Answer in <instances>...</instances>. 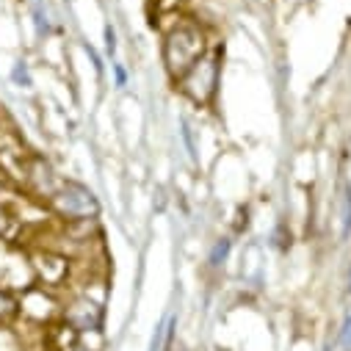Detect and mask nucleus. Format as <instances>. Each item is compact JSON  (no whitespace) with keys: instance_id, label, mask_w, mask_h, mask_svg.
Listing matches in <instances>:
<instances>
[{"instance_id":"nucleus-1","label":"nucleus","mask_w":351,"mask_h":351,"mask_svg":"<svg viewBox=\"0 0 351 351\" xmlns=\"http://www.w3.org/2000/svg\"><path fill=\"white\" fill-rule=\"evenodd\" d=\"M208 50L210 45H208V34L202 31V25L191 20H180L163 36V66L171 75V80H178Z\"/></svg>"},{"instance_id":"nucleus-2","label":"nucleus","mask_w":351,"mask_h":351,"mask_svg":"<svg viewBox=\"0 0 351 351\" xmlns=\"http://www.w3.org/2000/svg\"><path fill=\"white\" fill-rule=\"evenodd\" d=\"M219 77H221V50L210 47L174 83H178V92L183 97H189L199 108H208L219 95Z\"/></svg>"},{"instance_id":"nucleus-3","label":"nucleus","mask_w":351,"mask_h":351,"mask_svg":"<svg viewBox=\"0 0 351 351\" xmlns=\"http://www.w3.org/2000/svg\"><path fill=\"white\" fill-rule=\"evenodd\" d=\"M50 205L64 221H75V224L77 221H95L100 213L97 197L86 186L72 183V180H61L58 191L50 197Z\"/></svg>"},{"instance_id":"nucleus-4","label":"nucleus","mask_w":351,"mask_h":351,"mask_svg":"<svg viewBox=\"0 0 351 351\" xmlns=\"http://www.w3.org/2000/svg\"><path fill=\"white\" fill-rule=\"evenodd\" d=\"M61 321L66 326H72L77 335L100 332V326H103V304L95 302L89 293H80V296L69 299L61 307Z\"/></svg>"},{"instance_id":"nucleus-5","label":"nucleus","mask_w":351,"mask_h":351,"mask_svg":"<svg viewBox=\"0 0 351 351\" xmlns=\"http://www.w3.org/2000/svg\"><path fill=\"white\" fill-rule=\"evenodd\" d=\"M25 180H28V186L39 194V197H45L47 202H50V197L58 191V186H61V178L53 171V166L47 163V160H42V158H31L28 160V166H25Z\"/></svg>"},{"instance_id":"nucleus-6","label":"nucleus","mask_w":351,"mask_h":351,"mask_svg":"<svg viewBox=\"0 0 351 351\" xmlns=\"http://www.w3.org/2000/svg\"><path fill=\"white\" fill-rule=\"evenodd\" d=\"M34 271L45 282V288H58L66 280V274H69V260L56 254V252H45V254L36 257Z\"/></svg>"},{"instance_id":"nucleus-7","label":"nucleus","mask_w":351,"mask_h":351,"mask_svg":"<svg viewBox=\"0 0 351 351\" xmlns=\"http://www.w3.org/2000/svg\"><path fill=\"white\" fill-rule=\"evenodd\" d=\"M20 313V302L12 296V291L0 288V324H9L12 318H17Z\"/></svg>"},{"instance_id":"nucleus-8","label":"nucleus","mask_w":351,"mask_h":351,"mask_svg":"<svg viewBox=\"0 0 351 351\" xmlns=\"http://www.w3.org/2000/svg\"><path fill=\"white\" fill-rule=\"evenodd\" d=\"M230 249H232V241H230V238H219V241L213 243V249H210V254H208L210 269H221V266H224L227 257H230Z\"/></svg>"},{"instance_id":"nucleus-9","label":"nucleus","mask_w":351,"mask_h":351,"mask_svg":"<svg viewBox=\"0 0 351 351\" xmlns=\"http://www.w3.org/2000/svg\"><path fill=\"white\" fill-rule=\"evenodd\" d=\"M343 230H340V235L343 238H348L351 235V189H346L343 191Z\"/></svg>"},{"instance_id":"nucleus-10","label":"nucleus","mask_w":351,"mask_h":351,"mask_svg":"<svg viewBox=\"0 0 351 351\" xmlns=\"http://www.w3.org/2000/svg\"><path fill=\"white\" fill-rule=\"evenodd\" d=\"M12 77H14V83H17V86H23V89H31V75H28V66H25V61H20V64L14 66Z\"/></svg>"},{"instance_id":"nucleus-11","label":"nucleus","mask_w":351,"mask_h":351,"mask_svg":"<svg viewBox=\"0 0 351 351\" xmlns=\"http://www.w3.org/2000/svg\"><path fill=\"white\" fill-rule=\"evenodd\" d=\"M340 346H343V351H351V313L343 318V326H340Z\"/></svg>"},{"instance_id":"nucleus-12","label":"nucleus","mask_w":351,"mask_h":351,"mask_svg":"<svg viewBox=\"0 0 351 351\" xmlns=\"http://www.w3.org/2000/svg\"><path fill=\"white\" fill-rule=\"evenodd\" d=\"M106 53L111 58L117 56V31H114V25H106Z\"/></svg>"},{"instance_id":"nucleus-13","label":"nucleus","mask_w":351,"mask_h":351,"mask_svg":"<svg viewBox=\"0 0 351 351\" xmlns=\"http://www.w3.org/2000/svg\"><path fill=\"white\" fill-rule=\"evenodd\" d=\"M111 69H114V83L119 86V89H125L128 86V69L122 64H111Z\"/></svg>"},{"instance_id":"nucleus-14","label":"nucleus","mask_w":351,"mask_h":351,"mask_svg":"<svg viewBox=\"0 0 351 351\" xmlns=\"http://www.w3.org/2000/svg\"><path fill=\"white\" fill-rule=\"evenodd\" d=\"M3 230H6V213H3V208H0V235H3Z\"/></svg>"},{"instance_id":"nucleus-15","label":"nucleus","mask_w":351,"mask_h":351,"mask_svg":"<svg viewBox=\"0 0 351 351\" xmlns=\"http://www.w3.org/2000/svg\"><path fill=\"white\" fill-rule=\"evenodd\" d=\"M72 351H92V348H86V346H75Z\"/></svg>"},{"instance_id":"nucleus-16","label":"nucleus","mask_w":351,"mask_h":351,"mask_svg":"<svg viewBox=\"0 0 351 351\" xmlns=\"http://www.w3.org/2000/svg\"><path fill=\"white\" fill-rule=\"evenodd\" d=\"M348 293H351V269H348Z\"/></svg>"}]
</instances>
